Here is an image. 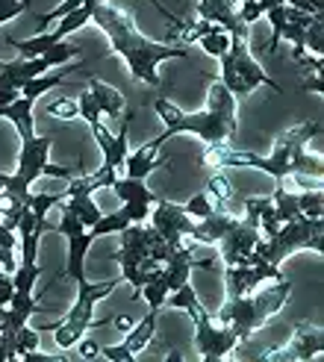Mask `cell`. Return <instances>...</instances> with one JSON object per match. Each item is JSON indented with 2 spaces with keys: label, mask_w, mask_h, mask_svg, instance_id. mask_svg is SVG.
Masks as SVG:
<instances>
[{
  "label": "cell",
  "mask_w": 324,
  "mask_h": 362,
  "mask_svg": "<svg viewBox=\"0 0 324 362\" xmlns=\"http://www.w3.org/2000/svg\"><path fill=\"white\" fill-rule=\"evenodd\" d=\"M92 21L106 33L112 50L121 53L124 62H127L133 80L139 83H148V86H159V74H156V65L166 62V59H186L189 53L183 47H174V45H159L145 39L133 21V12L127 9H118L98 0L95 9H92Z\"/></svg>",
  "instance_id": "6da1fadb"
},
{
  "label": "cell",
  "mask_w": 324,
  "mask_h": 362,
  "mask_svg": "<svg viewBox=\"0 0 324 362\" xmlns=\"http://www.w3.org/2000/svg\"><path fill=\"white\" fill-rule=\"evenodd\" d=\"M321 133V121H303L292 130H286L277 136L274 141V151L268 156H257V153H242V151H233L227 148V141H212L207 144L204 151V165L209 168H236V165H245V168H260L265 174H272L277 180V186H283L286 177H292V162L298 156V151H303V144L310 139H316Z\"/></svg>",
  "instance_id": "7a4b0ae2"
},
{
  "label": "cell",
  "mask_w": 324,
  "mask_h": 362,
  "mask_svg": "<svg viewBox=\"0 0 324 362\" xmlns=\"http://www.w3.org/2000/svg\"><path fill=\"white\" fill-rule=\"evenodd\" d=\"M289 298H292V280L280 277V280H274V286L262 288V292L254 288L250 295L227 298L219 318H221V324H230V327L236 330L239 341H248L250 333H254L257 327H262L274 313H280Z\"/></svg>",
  "instance_id": "3957f363"
},
{
  "label": "cell",
  "mask_w": 324,
  "mask_h": 362,
  "mask_svg": "<svg viewBox=\"0 0 324 362\" xmlns=\"http://www.w3.org/2000/svg\"><path fill=\"white\" fill-rule=\"evenodd\" d=\"M295 250H316L324 253V221L321 218H307V215H298V218L280 224V230L274 236L260 239L254 245V250L248 253V265L257 262H272L280 268V262Z\"/></svg>",
  "instance_id": "277c9868"
},
{
  "label": "cell",
  "mask_w": 324,
  "mask_h": 362,
  "mask_svg": "<svg viewBox=\"0 0 324 362\" xmlns=\"http://www.w3.org/2000/svg\"><path fill=\"white\" fill-rule=\"evenodd\" d=\"M219 59H221V83L227 86V92L233 98H248L257 86H272L274 92H283V88L265 74V68L250 57L248 30L230 33V47Z\"/></svg>",
  "instance_id": "5b68a950"
},
{
  "label": "cell",
  "mask_w": 324,
  "mask_h": 362,
  "mask_svg": "<svg viewBox=\"0 0 324 362\" xmlns=\"http://www.w3.org/2000/svg\"><path fill=\"white\" fill-rule=\"evenodd\" d=\"M115 288H118V280H110V283H88L86 277L77 280V300L71 306L68 318L59 324H47V330H53L57 345L62 351H71L86 336V330L95 324V303L103 300L106 295H112Z\"/></svg>",
  "instance_id": "8992f818"
},
{
  "label": "cell",
  "mask_w": 324,
  "mask_h": 362,
  "mask_svg": "<svg viewBox=\"0 0 324 362\" xmlns=\"http://www.w3.org/2000/svg\"><path fill=\"white\" fill-rule=\"evenodd\" d=\"M156 115L162 118V124H166V130H162V136H156V141H168L171 136H180V133H192L197 139H204L207 144L212 141H227L233 133V127L224 124L215 112L204 110V112H183V110H177L174 103H168L166 98H156Z\"/></svg>",
  "instance_id": "52a82bcc"
},
{
  "label": "cell",
  "mask_w": 324,
  "mask_h": 362,
  "mask_svg": "<svg viewBox=\"0 0 324 362\" xmlns=\"http://www.w3.org/2000/svg\"><path fill=\"white\" fill-rule=\"evenodd\" d=\"M186 313L195 318V345H197V354L204 356V362H219L224 359L233 348L239 345V336L236 330L230 327V324H221V327H215L209 321V313L201 306V300H189Z\"/></svg>",
  "instance_id": "ba28073f"
},
{
  "label": "cell",
  "mask_w": 324,
  "mask_h": 362,
  "mask_svg": "<svg viewBox=\"0 0 324 362\" xmlns=\"http://www.w3.org/2000/svg\"><path fill=\"white\" fill-rule=\"evenodd\" d=\"M62 206V204H59ZM62 236L68 239V265H65V277L71 280H83L86 277V253H88V245L95 242V236L88 233V227L80 224V218L68 206H62V221L57 227Z\"/></svg>",
  "instance_id": "9c48e42d"
},
{
  "label": "cell",
  "mask_w": 324,
  "mask_h": 362,
  "mask_svg": "<svg viewBox=\"0 0 324 362\" xmlns=\"http://www.w3.org/2000/svg\"><path fill=\"white\" fill-rule=\"evenodd\" d=\"M321 351H324V333H321V327L301 321V324H295V333L289 339V345L262 354V359L265 362H303V359L321 356Z\"/></svg>",
  "instance_id": "30bf717a"
},
{
  "label": "cell",
  "mask_w": 324,
  "mask_h": 362,
  "mask_svg": "<svg viewBox=\"0 0 324 362\" xmlns=\"http://www.w3.org/2000/svg\"><path fill=\"white\" fill-rule=\"evenodd\" d=\"M151 227L171 247H180V245H183V239H189L195 221H192V215L183 206H177L171 201H156L154 204V212H151Z\"/></svg>",
  "instance_id": "8fae6325"
},
{
  "label": "cell",
  "mask_w": 324,
  "mask_h": 362,
  "mask_svg": "<svg viewBox=\"0 0 324 362\" xmlns=\"http://www.w3.org/2000/svg\"><path fill=\"white\" fill-rule=\"evenodd\" d=\"M262 239V233L254 221L248 218H236L233 227L219 239V247H221V262L224 265H248V253L254 250V245Z\"/></svg>",
  "instance_id": "7c38bea8"
},
{
  "label": "cell",
  "mask_w": 324,
  "mask_h": 362,
  "mask_svg": "<svg viewBox=\"0 0 324 362\" xmlns=\"http://www.w3.org/2000/svg\"><path fill=\"white\" fill-rule=\"evenodd\" d=\"M280 268L272 262H257V265H227L224 280H227V298H242L250 295L262 280H280Z\"/></svg>",
  "instance_id": "4fadbf2b"
},
{
  "label": "cell",
  "mask_w": 324,
  "mask_h": 362,
  "mask_svg": "<svg viewBox=\"0 0 324 362\" xmlns=\"http://www.w3.org/2000/svg\"><path fill=\"white\" fill-rule=\"evenodd\" d=\"M159 148H162V144L154 139V141H148V144H141L139 151L127 153V159H124L127 177H133V180H145V177H151V174L159 171V168H168V165H171L168 159H156V156H154Z\"/></svg>",
  "instance_id": "5bb4252c"
},
{
  "label": "cell",
  "mask_w": 324,
  "mask_h": 362,
  "mask_svg": "<svg viewBox=\"0 0 324 362\" xmlns=\"http://www.w3.org/2000/svg\"><path fill=\"white\" fill-rule=\"evenodd\" d=\"M197 15L207 21L224 27L227 33H242L248 24L239 21V6H233L230 0H197Z\"/></svg>",
  "instance_id": "9a60e30c"
},
{
  "label": "cell",
  "mask_w": 324,
  "mask_h": 362,
  "mask_svg": "<svg viewBox=\"0 0 324 362\" xmlns=\"http://www.w3.org/2000/svg\"><path fill=\"white\" fill-rule=\"evenodd\" d=\"M204 192H207V197H209L212 209H221V212L233 215V218H239V212H242V197L233 194V186H230V180L221 174V168L207 180V189H204Z\"/></svg>",
  "instance_id": "2e32d148"
},
{
  "label": "cell",
  "mask_w": 324,
  "mask_h": 362,
  "mask_svg": "<svg viewBox=\"0 0 324 362\" xmlns=\"http://www.w3.org/2000/svg\"><path fill=\"white\" fill-rule=\"evenodd\" d=\"M88 92H92L100 115L112 118V121H121V118H124V112H127V100H124V95L115 92L112 86H106V83L98 80V77H88Z\"/></svg>",
  "instance_id": "e0dca14e"
},
{
  "label": "cell",
  "mask_w": 324,
  "mask_h": 362,
  "mask_svg": "<svg viewBox=\"0 0 324 362\" xmlns=\"http://www.w3.org/2000/svg\"><path fill=\"white\" fill-rule=\"evenodd\" d=\"M233 221H236L233 215H227V212H221V209H212L207 218H201V224L192 227L189 239L197 242V245H219V239L233 227Z\"/></svg>",
  "instance_id": "ac0fdd59"
},
{
  "label": "cell",
  "mask_w": 324,
  "mask_h": 362,
  "mask_svg": "<svg viewBox=\"0 0 324 362\" xmlns=\"http://www.w3.org/2000/svg\"><path fill=\"white\" fill-rule=\"evenodd\" d=\"M33 103L35 100H30V98H15L12 103H6V106H0V118H9L12 124H15V130H18V136H21V141H27V139H33L35 136V124H33Z\"/></svg>",
  "instance_id": "d6986e66"
},
{
  "label": "cell",
  "mask_w": 324,
  "mask_h": 362,
  "mask_svg": "<svg viewBox=\"0 0 324 362\" xmlns=\"http://www.w3.org/2000/svg\"><path fill=\"white\" fill-rule=\"evenodd\" d=\"M207 110L215 112L224 124H230L233 130L239 127V118H236V98H233L227 92V86L219 80V83H212L209 86V95H207Z\"/></svg>",
  "instance_id": "ffe728a7"
},
{
  "label": "cell",
  "mask_w": 324,
  "mask_h": 362,
  "mask_svg": "<svg viewBox=\"0 0 324 362\" xmlns=\"http://www.w3.org/2000/svg\"><path fill=\"white\" fill-rule=\"evenodd\" d=\"M124 204H130V201H136V204H156L159 197L145 186V180H133V177H115L112 180V186H110Z\"/></svg>",
  "instance_id": "44dd1931"
},
{
  "label": "cell",
  "mask_w": 324,
  "mask_h": 362,
  "mask_svg": "<svg viewBox=\"0 0 324 362\" xmlns=\"http://www.w3.org/2000/svg\"><path fill=\"white\" fill-rule=\"evenodd\" d=\"M156 310H151L145 318H141L139 324H136V327H130L127 330V339H124L121 341V345L124 348H127L130 354H141V351H145L148 345H151V339H154V330H156Z\"/></svg>",
  "instance_id": "7402d4cb"
},
{
  "label": "cell",
  "mask_w": 324,
  "mask_h": 362,
  "mask_svg": "<svg viewBox=\"0 0 324 362\" xmlns=\"http://www.w3.org/2000/svg\"><path fill=\"white\" fill-rule=\"evenodd\" d=\"M80 65H83V62L77 59V62H74V68H80ZM74 68L59 71V74H42V77H33V80H27V83L21 86V95H24V98H30V100H39L45 92H50V88L62 86V83H65V77H68Z\"/></svg>",
  "instance_id": "603a6c76"
},
{
  "label": "cell",
  "mask_w": 324,
  "mask_h": 362,
  "mask_svg": "<svg viewBox=\"0 0 324 362\" xmlns=\"http://www.w3.org/2000/svg\"><path fill=\"white\" fill-rule=\"evenodd\" d=\"M62 206H68L71 212H74L83 227H92V224L100 218V215H103V212L98 209V204L92 201V194H86V192L68 194V201H62Z\"/></svg>",
  "instance_id": "cb8c5ba5"
},
{
  "label": "cell",
  "mask_w": 324,
  "mask_h": 362,
  "mask_svg": "<svg viewBox=\"0 0 324 362\" xmlns=\"http://www.w3.org/2000/svg\"><path fill=\"white\" fill-rule=\"evenodd\" d=\"M62 39L57 33H39V35H33V39L21 42V39H9V45L21 53L24 59H33V57H42V53H47L53 45H59Z\"/></svg>",
  "instance_id": "d4e9b609"
},
{
  "label": "cell",
  "mask_w": 324,
  "mask_h": 362,
  "mask_svg": "<svg viewBox=\"0 0 324 362\" xmlns=\"http://www.w3.org/2000/svg\"><path fill=\"white\" fill-rule=\"evenodd\" d=\"M133 221H130V215H127V209H115V212H110V215H100V218L88 227V233L98 239V236H110V233H121L124 227H130Z\"/></svg>",
  "instance_id": "484cf974"
},
{
  "label": "cell",
  "mask_w": 324,
  "mask_h": 362,
  "mask_svg": "<svg viewBox=\"0 0 324 362\" xmlns=\"http://www.w3.org/2000/svg\"><path fill=\"white\" fill-rule=\"evenodd\" d=\"M272 204H274V209H277V218H280V224L292 221V218H298V215H301V209H298V194L286 192V186H277V189H274V194H272Z\"/></svg>",
  "instance_id": "4316f807"
},
{
  "label": "cell",
  "mask_w": 324,
  "mask_h": 362,
  "mask_svg": "<svg viewBox=\"0 0 324 362\" xmlns=\"http://www.w3.org/2000/svg\"><path fill=\"white\" fill-rule=\"evenodd\" d=\"M141 295H145V300L151 303V310H162L166 306V298H168V283H166V274H162V268L156 271V274L141 286Z\"/></svg>",
  "instance_id": "83f0119b"
},
{
  "label": "cell",
  "mask_w": 324,
  "mask_h": 362,
  "mask_svg": "<svg viewBox=\"0 0 324 362\" xmlns=\"http://www.w3.org/2000/svg\"><path fill=\"white\" fill-rule=\"evenodd\" d=\"M197 45H201V47L209 53V57H224L227 47H230V33H227L224 27L215 24L207 35H201V39H197Z\"/></svg>",
  "instance_id": "f1b7e54d"
},
{
  "label": "cell",
  "mask_w": 324,
  "mask_h": 362,
  "mask_svg": "<svg viewBox=\"0 0 324 362\" xmlns=\"http://www.w3.org/2000/svg\"><path fill=\"white\" fill-rule=\"evenodd\" d=\"M298 209L301 215H307V218H321L324 215V194L321 189H307L298 194Z\"/></svg>",
  "instance_id": "f546056e"
},
{
  "label": "cell",
  "mask_w": 324,
  "mask_h": 362,
  "mask_svg": "<svg viewBox=\"0 0 324 362\" xmlns=\"http://www.w3.org/2000/svg\"><path fill=\"white\" fill-rule=\"evenodd\" d=\"M39 274H42L39 262H33V265H24V262H21V265L12 271L15 292H33V286H35V280H39Z\"/></svg>",
  "instance_id": "4dcf8cb0"
},
{
  "label": "cell",
  "mask_w": 324,
  "mask_h": 362,
  "mask_svg": "<svg viewBox=\"0 0 324 362\" xmlns=\"http://www.w3.org/2000/svg\"><path fill=\"white\" fill-rule=\"evenodd\" d=\"M265 18L272 21V42H268V53H274L277 45H280V35H283V27H286V4L268 9Z\"/></svg>",
  "instance_id": "1f68e13d"
},
{
  "label": "cell",
  "mask_w": 324,
  "mask_h": 362,
  "mask_svg": "<svg viewBox=\"0 0 324 362\" xmlns=\"http://www.w3.org/2000/svg\"><path fill=\"white\" fill-rule=\"evenodd\" d=\"M30 351H39V333L30 330L24 324V327H18V333H15V356L21 359Z\"/></svg>",
  "instance_id": "d6a6232c"
},
{
  "label": "cell",
  "mask_w": 324,
  "mask_h": 362,
  "mask_svg": "<svg viewBox=\"0 0 324 362\" xmlns=\"http://www.w3.org/2000/svg\"><path fill=\"white\" fill-rule=\"evenodd\" d=\"M307 47L316 53V57L324 53V12H318L313 18V24L307 27Z\"/></svg>",
  "instance_id": "836d02e7"
},
{
  "label": "cell",
  "mask_w": 324,
  "mask_h": 362,
  "mask_svg": "<svg viewBox=\"0 0 324 362\" xmlns=\"http://www.w3.org/2000/svg\"><path fill=\"white\" fill-rule=\"evenodd\" d=\"M47 115L71 121V118H77V115H80V110H77V103L71 100V98H57V100H50V103H47Z\"/></svg>",
  "instance_id": "e575fe53"
},
{
  "label": "cell",
  "mask_w": 324,
  "mask_h": 362,
  "mask_svg": "<svg viewBox=\"0 0 324 362\" xmlns=\"http://www.w3.org/2000/svg\"><path fill=\"white\" fill-rule=\"evenodd\" d=\"M83 4H88V0H65L62 6H57L53 12H47V15H42L39 18V33H45V27L50 24V21H59V18H65L68 12H74V9H80Z\"/></svg>",
  "instance_id": "d590c367"
},
{
  "label": "cell",
  "mask_w": 324,
  "mask_h": 362,
  "mask_svg": "<svg viewBox=\"0 0 324 362\" xmlns=\"http://www.w3.org/2000/svg\"><path fill=\"white\" fill-rule=\"evenodd\" d=\"M35 0H0V24L9 21V18H18L21 12H27Z\"/></svg>",
  "instance_id": "8d00e7d4"
},
{
  "label": "cell",
  "mask_w": 324,
  "mask_h": 362,
  "mask_svg": "<svg viewBox=\"0 0 324 362\" xmlns=\"http://www.w3.org/2000/svg\"><path fill=\"white\" fill-rule=\"evenodd\" d=\"M189 215H192V218H207V215L212 212V204H209V197H207V192H197L195 197H192V201L183 206Z\"/></svg>",
  "instance_id": "74e56055"
},
{
  "label": "cell",
  "mask_w": 324,
  "mask_h": 362,
  "mask_svg": "<svg viewBox=\"0 0 324 362\" xmlns=\"http://www.w3.org/2000/svg\"><path fill=\"white\" fill-rule=\"evenodd\" d=\"M100 356H106V359H112V362H133L136 359V354H130L124 345H112V348H100Z\"/></svg>",
  "instance_id": "f35d334b"
},
{
  "label": "cell",
  "mask_w": 324,
  "mask_h": 362,
  "mask_svg": "<svg viewBox=\"0 0 324 362\" xmlns=\"http://www.w3.org/2000/svg\"><path fill=\"white\" fill-rule=\"evenodd\" d=\"M124 209H127V215H130V221L133 224H141L151 215V204H136V201H130V204H124Z\"/></svg>",
  "instance_id": "ab89813d"
},
{
  "label": "cell",
  "mask_w": 324,
  "mask_h": 362,
  "mask_svg": "<svg viewBox=\"0 0 324 362\" xmlns=\"http://www.w3.org/2000/svg\"><path fill=\"white\" fill-rule=\"evenodd\" d=\"M15 295V283H12V274H6V271H0V306H9Z\"/></svg>",
  "instance_id": "60d3db41"
},
{
  "label": "cell",
  "mask_w": 324,
  "mask_h": 362,
  "mask_svg": "<svg viewBox=\"0 0 324 362\" xmlns=\"http://www.w3.org/2000/svg\"><path fill=\"white\" fill-rule=\"evenodd\" d=\"M303 88H307V92H316V95H321L324 92V86H321V74L318 71H307V74H303Z\"/></svg>",
  "instance_id": "b9f144b4"
},
{
  "label": "cell",
  "mask_w": 324,
  "mask_h": 362,
  "mask_svg": "<svg viewBox=\"0 0 324 362\" xmlns=\"http://www.w3.org/2000/svg\"><path fill=\"white\" fill-rule=\"evenodd\" d=\"M77 348H80V356L83 359H95V356H100V348H98V341H77Z\"/></svg>",
  "instance_id": "7bdbcfd3"
},
{
  "label": "cell",
  "mask_w": 324,
  "mask_h": 362,
  "mask_svg": "<svg viewBox=\"0 0 324 362\" xmlns=\"http://www.w3.org/2000/svg\"><path fill=\"white\" fill-rule=\"evenodd\" d=\"M112 324H115V330H121V333H127V330L133 327V324H130V318H127V315H118V318H115Z\"/></svg>",
  "instance_id": "ee69618b"
},
{
  "label": "cell",
  "mask_w": 324,
  "mask_h": 362,
  "mask_svg": "<svg viewBox=\"0 0 324 362\" xmlns=\"http://www.w3.org/2000/svg\"><path fill=\"white\" fill-rule=\"evenodd\" d=\"M4 310H6V306H0V330H4Z\"/></svg>",
  "instance_id": "f6af8a7d"
},
{
  "label": "cell",
  "mask_w": 324,
  "mask_h": 362,
  "mask_svg": "<svg viewBox=\"0 0 324 362\" xmlns=\"http://www.w3.org/2000/svg\"><path fill=\"white\" fill-rule=\"evenodd\" d=\"M4 204H6V201H4V194H0V212H4Z\"/></svg>",
  "instance_id": "bcb514c9"
},
{
  "label": "cell",
  "mask_w": 324,
  "mask_h": 362,
  "mask_svg": "<svg viewBox=\"0 0 324 362\" xmlns=\"http://www.w3.org/2000/svg\"><path fill=\"white\" fill-rule=\"evenodd\" d=\"M0 192H4V174H0Z\"/></svg>",
  "instance_id": "7dc6e473"
},
{
  "label": "cell",
  "mask_w": 324,
  "mask_h": 362,
  "mask_svg": "<svg viewBox=\"0 0 324 362\" xmlns=\"http://www.w3.org/2000/svg\"><path fill=\"white\" fill-rule=\"evenodd\" d=\"M0 68H4V59H0Z\"/></svg>",
  "instance_id": "c3c4849f"
}]
</instances>
